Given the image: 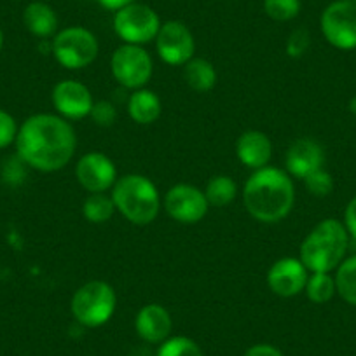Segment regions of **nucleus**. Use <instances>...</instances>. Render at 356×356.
I'll return each instance as SVG.
<instances>
[{"label":"nucleus","mask_w":356,"mask_h":356,"mask_svg":"<svg viewBox=\"0 0 356 356\" xmlns=\"http://www.w3.org/2000/svg\"><path fill=\"white\" fill-rule=\"evenodd\" d=\"M15 143L23 164L42 173H54L75 156L77 135L61 115L35 114L19 126Z\"/></svg>","instance_id":"f257e3e1"},{"label":"nucleus","mask_w":356,"mask_h":356,"mask_svg":"<svg viewBox=\"0 0 356 356\" xmlns=\"http://www.w3.org/2000/svg\"><path fill=\"white\" fill-rule=\"evenodd\" d=\"M243 204L253 220L278 224L296 204V186L285 170L266 166L255 170L243 186Z\"/></svg>","instance_id":"f03ea898"},{"label":"nucleus","mask_w":356,"mask_h":356,"mask_svg":"<svg viewBox=\"0 0 356 356\" xmlns=\"http://www.w3.org/2000/svg\"><path fill=\"white\" fill-rule=\"evenodd\" d=\"M349 234L337 218H325L300 243L299 259L309 273H332L344 260Z\"/></svg>","instance_id":"7ed1b4c3"},{"label":"nucleus","mask_w":356,"mask_h":356,"mask_svg":"<svg viewBox=\"0 0 356 356\" xmlns=\"http://www.w3.org/2000/svg\"><path fill=\"white\" fill-rule=\"evenodd\" d=\"M115 211L122 215L133 225H149L159 215L163 208V197L156 184L145 175L128 173L119 177L111 193Z\"/></svg>","instance_id":"20e7f679"},{"label":"nucleus","mask_w":356,"mask_h":356,"mask_svg":"<svg viewBox=\"0 0 356 356\" xmlns=\"http://www.w3.org/2000/svg\"><path fill=\"white\" fill-rule=\"evenodd\" d=\"M118 307L114 286L102 280L88 282L75 290L70 309L75 321L86 328H98L111 321Z\"/></svg>","instance_id":"39448f33"},{"label":"nucleus","mask_w":356,"mask_h":356,"mask_svg":"<svg viewBox=\"0 0 356 356\" xmlns=\"http://www.w3.org/2000/svg\"><path fill=\"white\" fill-rule=\"evenodd\" d=\"M51 53L67 70H82L95 63L100 53L97 35L84 26H68L53 37Z\"/></svg>","instance_id":"423d86ee"},{"label":"nucleus","mask_w":356,"mask_h":356,"mask_svg":"<svg viewBox=\"0 0 356 356\" xmlns=\"http://www.w3.org/2000/svg\"><path fill=\"white\" fill-rule=\"evenodd\" d=\"M161 18L150 6L133 2L114 13V32L124 44L145 46L156 40Z\"/></svg>","instance_id":"0eeeda50"},{"label":"nucleus","mask_w":356,"mask_h":356,"mask_svg":"<svg viewBox=\"0 0 356 356\" xmlns=\"http://www.w3.org/2000/svg\"><path fill=\"white\" fill-rule=\"evenodd\" d=\"M111 70L115 81L126 89H142L154 74V63L143 46L122 44L111 58Z\"/></svg>","instance_id":"6e6552de"},{"label":"nucleus","mask_w":356,"mask_h":356,"mask_svg":"<svg viewBox=\"0 0 356 356\" xmlns=\"http://www.w3.org/2000/svg\"><path fill=\"white\" fill-rule=\"evenodd\" d=\"M321 33L330 46L342 51L356 49V2L335 0L325 8L320 19Z\"/></svg>","instance_id":"1a4fd4ad"},{"label":"nucleus","mask_w":356,"mask_h":356,"mask_svg":"<svg viewBox=\"0 0 356 356\" xmlns=\"http://www.w3.org/2000/svg\"><path fill=\"white\" fill-rule=\"evenodd\" d=\"M163 208L168 217L178 224L193 225L203 220L210 210L204 191L191 184H177L166 193L163 200Z\"/></svg>","instance_id":"9d476101"},{"label":"nucleus","mask_w":356,"mask_h":356,"mask_svg":"<svg viewBox=\"0 0 356 356\" xmlns=\"http://www.w3.org/2000/svg\"><path fill=\"white\" fill-rule=\"evenodd\" d=\"M156 49L161 60L171 67H184L196 53V39L189 26L171 19L161 25L156 37Z\"/></svg>","instance_id":"9b49d317"},{"label":"nucleus","mask_w":356,"mask_h":356,"mask_svg":"<svg viewBox=\"0 0 356 356\" xmlns=\"http://www.w3.org/2000/svg\"><path fill=\"white\" fill-rule=\"evenodd\" d=\"M77 184L89 194L107 193L118 182V168L104 152H88L75 164Z\"/></svg>","instance_id":"f8f14e48"},{"label":"nucleus","mask_w":356,"mask_h":356,"mask_svg":"<svg viewBox=\"0 0 356 356\" xmlns=\"http://www.w3.org/2000/svg\"><path fill=\"white\" fill-rule=\"evenodd\" d=\"M51 102L58 115L67 121H79V119L89 118L95 98L86 84L74 79H65L53 88Z\"/></svg>","instance_id":"ddd939ff"},{"label":"nucleus","mask_w":356,"mask_h":356,"mask_svg":"<svg viewBox=\"0 0 356 356\" xmlns=\"http://www.w3.org/2000/svg\"><path fill=\"white\" fill-rule=\"evenodd\" d=\"M309 271L299 257H283L267 271V286L275 296L289 299L304 292Z\"/></svg>","instance_id":"4468645a"},{"label":"nucleus","mask_w":356,"mask_h":356,"mask_svg":"<svg viewBox=\"0 0 356 356\" xmlns=\"http://www.w3.org/2000/svg\"><path fill=\"white\" fill-rule=\"evenodd\" d=\"M325 163L323 147L313 138H297L290 143L285 154V171L292 178L304 180L314 171L321 170Z\"/></svg>","instance_id":"2eb2a0df"},{"label":"nucleus","mask_w":356,"mask_h":356,"mask_svg":"<svg viewBox=\"0 0 356 356\" xmlns=\"http://www.w3.org/2000/svg\"><path fill=\"white\" fill-rule=\"evenodd\" d=\"M135 328L140 339L149 344H163L170 339L173 321H171L170 311L161 304H145L136 313Z\"/></svg>","instance_id":"dca6fc26"},{"label":"nucleus","mask_w":356,"mask_h":356,"mask_svg":"<svg viewBox=\"0 0 356 356\" xmlns=\"http://www.w3.org/2000/svg\"><path fill=\"white\" fill-rule=\"evenodd\" d=\"M236 156L243 166L253 171L269 166L273 157L271 138L259 129H248L236 140Z\"/></svg>","instance_id":"f3484780"},{"label":"nucleus","mask_w":356,"mask_h":356,"mask_svg":"<svg viewBox=\"0 0 356 356\" xmlns=\"http://www.w3.org/2000/svg\"><path fill=\"white\" fill-rule=\"evenodd\" d=\"M128 114L136 124H154L163 114V102L152 89H135L128 100Z\"/></svg>","instance_id":"a211bd4d"},{"label":"nucleus","mask_w":356,"mask_h":356,"mask_svg":"<svg viewBox=\"0 0 356 356\" xmlns=\"http://www.w3.org/2000/svg\"><path fill=\"white\" fill-rule=\"evenodd\" d=\"M23 23L32 35L49 39L58 33V15L44 2H32L23 11Z\"/></svg>","instance_id":"6ab92c4d"},{"label":"nucleus","mask_w":356,"mask_h":356,"mask_svg":"<svg viewBox=\"0 0 356 356\" xmlns=\"http://www.w3.org/2000/svg\"><path fill=\"white\" fill-rule=\"evenodd\" d=\"M217 68L204 58H196L184 65V79L187 86L197 93H208L217 84Z\"/></svg>","instance_id":"aec40b11"},{"label":"nucleus","mask_w":356,"mask_h":356,"mask_svg":"<svg viewBox=\"0 0 356 356\" xmlns=\"http://www.w3.org/2000/svg\"><path fill=\"white\" fill-rule=\"evenodd\" d=\"M204 196H207L210 207L224 208L236 200L238 186L229 175H215L204 187Z\"/></svg>","instance_id":"412c9836"},{"label":"nucleus","mask_w":356,"mask_h":356,"mask_svg":"<svg viewBox=\"0 0 356 356\" xmlns=\"http://www.w3.org/2000/svg\"><path fill=\"white\" fill-rule=\"evenodd\" d=\"M115 213V204L111 194L95 193L86 197L82 204V215L89 224H105Z\"/></svg>","instance_id":"4be33fe9"},{"label":"nucleus","mask_w":356,"mask_h":356,"mask_svg":"<svg viewBox=\"0 0 356 356\" xmlns=\"http://www.w3.org/2000/svg\"><path fill=\"white\" fill-rule=\"evenodd\" d=\"M337 293L351 306H356V255L344 259L335 269Z\"/></svg>","instance_id":"5701e85b"},{"label":"nucleus","mask_w":356,"mask_h":356,"mask_svg":"<svg viewBox=\"0 0 356 356\" xmlns=\"http://www.w3.org/2000/svg\"><path fill=\"white\" fill-rule=\"evenodd\" d=\"M304 292L311 302L327 304L337 293L335 278L330 273H309Z\"/></svg>","instance_id":"b1692460"},{"label":"nucleus","mask_w":356,"mask_h":356,"mask_svg":"<svg viewBox=\"0 0 356 356\" xmlns=\"http://www.w3.org/2000/svg\"><path fill=\"white\" fill-rule=\"evenodd\" d=\"M264 13L273 22H292L300 13V0H264Z\"/></svg>","instance_id":"393cba45"},{"label":"nucleus","mask_w":356,"mask_h":356,"mask_svg":"<svg viewBox=\"0 0 356 356\" xmlns=\"http://www.w3.org/2000/svg\"><path fill=\"white\" fill-rule=\"evenodd\" d=\"M157 356H203V351L193 339L178 335V337L166 339L159 346Z\"/></svg>","instance_id":"a878e982"},{"label":"nucleus","mask_w":356,"mask_h":356,"mask_svg":"<svg viewBox=\"0 0 356 356\" xmlns=\"http://www.w3.org/2000/svg\"><path fill=\"white\" fill-rule=\"evenodd\" d=\"M306 191L314 197H327L334 191V178L327 170H318L302 180Z\"/></svg>","instance_id":"bb28decb"},{"label":"nucleus","mask_w":356,"mask_h":356,"mask_svg":"<svg viewBox=\"0 0 356 356\" xmlns=\"http://www.w3.org/2000/svg\"><path fill=\"white\" fill-rule=\"evenodd\" d=\"M89 118L100 128H111L118 121V108L112 102L98 100L93 104V108L89 112Z\"/></svg>","instance_id":"cd10ccee"},{"label":"nucleus","mask_w":356,"mask_h":356,"mask_svg":"<svg viewBox=\"0 0 356 356\" xmlns=\"http://www.w3.org/2000/svg\"><path fill=\"white\" fill-rule=\"evenodd\" d=\"M311 44V37L309 32L304 29H297L293 30L292 33L286 39V54L290 58H300L307 53Z\"/></svg>","instance_id":"c85d7f7f"},{"label":"nucleus","mask_w":356,"mask_h":356,"mask_svg":"<svg viewBox=\"0 0 356 356\" xmlns=\"http://www.w3.org/2000/svg\"><path fill=\"white\" fill-rule=\"evenodd\" d=\"M18 129L19 128L16 124V119L9 112L0 108V149H6V147L16 142Z\"/></svg>","instance_id":"c756f323"},{"label":"nucleus","mask_w":356,"mask_h":356,"mask_svg":"<svg viewBox=\"0 0 356 356\" xmlns=\"http://www.w3.org/2000/svg\"><path fill=\"white\" fill-rule=\"evenodd\" d=\"M342 224H344L349 238L356 239V196L353 197V200L348 203V207H346L344 222H342Z\"/></svg>","instance_id":"7c9ffc66"},{"label":"nucleus","mask_w":356,"mask_h":356,"mask_svg":"<svg viewBox=\"0 0 356 356\" xmlns=\"http://www.w3.org/2000/svg\"><path fill=\"white\" fill-rule=\"evenodd\" d=\"M245 356H283V353L271 344H255L246 349Z\"/></svg>","instance_id":"2f4dec72"},{"label":"nucleus","mask_w":356,"mask_h":356,"mask_svg":"<svg viewBox=\"0 0 356 356\" xmlns=\"http://www.w3.org/2000/svg\"><path fill=\"white\" fill-rule=\"evenodd\" d=\"M133 2H136V0H98V4H100L102 8L112 13L119 11V9L126 8V6L133 4Z\"/></svg>","instance_id":"473e14b6"},{"label":"nucleus","mask_w":356,"mask_h":356,"mask_svg":"<svg viewBox=\"0 0 356 356\" xmlns=\"http://www.w3.org/2000/svg\"><path fill=\"white\" fill-rule=\"evenodd\" d=\"M349 111H351V114L356 115V97H353L351 100H349Z\"/></svg>","instance_id":"72a5a7b5"},{"label":"nucleus","mask_w":356,"mask_h":356,"mask_svg":"<svg viewBox=\"0 0 356 356\" xmlns=\"http://www.w3.org/2000/svg\"><path fill=\"white\" fill-rule=\"evenodd\" d=\"M2 46H4V32L0 30V51H2Z\"/></svg>","instance_id":"f704fd0d"},{"label":"nucleus","mask_w":356,"mask_h":356,"mask_svg":"<svg viewBox=\"0 0 356 356\" xmlns=\"http://www.w3.org/2000/svg\"><path fill=\"white\" fill-rule=\"evenodd\" d=\"M353 2H356V0H353Z\"/></svg>","instance_id":"c9c22d12"}]
</instances>
